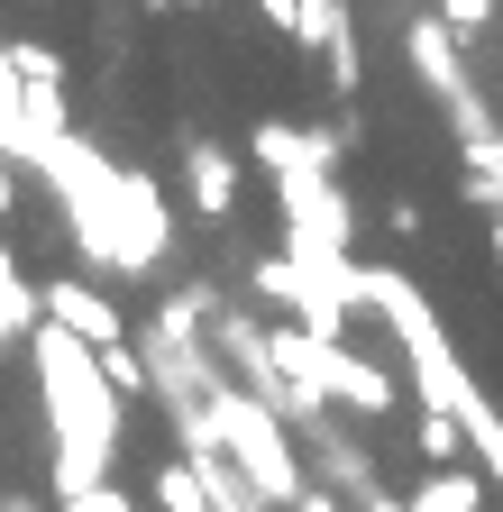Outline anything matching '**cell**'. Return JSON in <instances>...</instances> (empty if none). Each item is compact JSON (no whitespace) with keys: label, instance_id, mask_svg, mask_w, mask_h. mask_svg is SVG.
Masks as SVG:
<instances>
[{"label":"cell","instance_id":"6da1fadb","mask_svg":"<svg viewBox=\"0 0 503 512\" xmlns=\"http://www.w3.org/2000/svg\"><path fill=\"white\" fill-rule=\"evenodd\" d=\"M37 384H46V430H55V494H83L92 476H110L119 448V394L92 357V339H74L65 320H37Z\"/></svg>","mask_w":503,"mask_h":512},{"label":"cell","instance_id":"7a4b0ae2","mask_svg":"<svg viewBox=\"0 0 503 512\" xmlns=\"http://www.w3.org/2000/svg\"><path fill=\"white\" fill-rule=\"evenodd\" d=\"M202 412H211V439L229 448V467L247 476V494H257V503H330L321 485H302V458H293L275 403H257L247 384L211 375V384H202Z\"/></svg>","mask_w":503,"mask_h":512},{"label":"cell","instance_id":"3957f363","mask_svg":"<svg viewBox=\"0 0 503 512\" xmlns=\"http://www.w3.org/2000/svg\"><path fill=\"white\" fill-rule=\"evenodd\" d=\"M275 202H284V229H293L302 256H321V266L348 256V202H339V183L321 165H284L275 174Z\"/></svg>","mask_w":503,"mask_h":512},{"label":"cell","instance_id":"277c9868","mask_svg":"<svg viewBox=\"0 0 503 512\" xmlns=\"http://www.w3.org/2000/svg\"><path fill=\"white\" fill-rule=\"evenodd\" d=\"M403 46H412V74H421L439 101H449V128H458V147H467V138H485V128H494V110H485V92L467 83V64H458V37H449V19H421Z\"/></svg>","mask_w":503,"mask_h":512},{"label":"cell","instance_id":"5b68a950","mask_svg":"<svg viewBox=\"0 0 503 512\" xmlns=\"http://www.w3.org/2000/svg\"><path fill=\"white\" fill-rule=\"evenodd\" d=\"M110 211H119L129 275H156V256H165V238H174V220H165V202H156V183H147V174H119V183H110Z\"/></svg>","mask_w":503,"mask_h":512},{"label":"cell","instance_id":"8992f818","mask_svg":"<svg viewBox=\"0 0 503 512\" xmlns=\"http://www.w3.org/2000/svg\"><path fill=\"white\" fill-rule=\"evenodd\" d=\"M284 430H302L311 448H321V476H330V494H339V503H375V512H385V503H394L385 485H375V467L357 458V448H348V439H339V430H330L321 412H302V421H284Z\"/></svg>","mask_w":503,"mask_h":512},{"label":"cell","instance_id":"52a82bcc","mask_svg":"<svg viewBox=\"0 0 503 512\" xmlns=\"http://www.w3.org/2000/svg\"><path fill=\"white\" fill-rule=\"evenodd\" d=\"M37 302H46V320H65V330H74V339H92V348L129 330V320H119V302H110L101 284H83V275H65V284H46Z\"/></svg>","mask_w":503,"mask_h":512},{"label":"cell","instance_id":"ba28073f","mask_svg":"<svg viewBox=\"0 0 503 512\" xmlns=\"http://www.w3.org/2000/svg\"><path fill=\"white\" fill-rule=\"evenodd\" d=\"M339 147H348V128H284V119H266L257 128V165L266 174H284V165H339Z\"/></svg>","mask_w":503,"mask_h":512},{"label":"cell","instance_id":"9c48e42d","mask_svg":"<svg viewBox=\"0 0 503 512\" xmlns=\"http://www.w3.org/2000/svg\"><path fill=\"white\" fill-rule=\"evenodd\" d=\"M183 183H193V211H211V220H229L238 211V156L229 147H193V156H183Z\"/></svg>","mask_w":503,"mask_h":512},{"label":"cell","instance_id":"30bf717a","mask_svg":"<svg viewBox=\"0 0 503 512\" xmlns=\"http://www.w3.org/2000/svg\"><path fill=\"white\" fill-rule=\"evenodd\" d=\"M37 320H46V302H37V284L10 266V247H0V339H28L37 330Z\"/></svg>","mask_w":503,"mask_h":512},{"label":"cell","instance_id":"8fae6325","mask_svg":"<svg viewBox=\"0 0 503 512\" xmlns=\"http://www.w3.org/2000/svg\"><path fill=\"white\" fill-rule=\"evenodd\" d=\"M476 494H485V476H467V458H458V467H439L430 485H412V512H467Z\"/></svg>","mask_w":503,"mask_h":512},{"label":"cell","instance_id":"7c38bea8","mask_svg":"<svg viewBox=\"0 0 503 512\" xmlns=\"http://www.w3.org/2000/svg\"><path fill=\"white\" fill-rule=\"evenodd\" d=\"M467 192L485 211H503V138L485 128V138H467Z\"/></svg>","mask_w":503,"mask_h":512},{"label":"cell","instance_id":"4fadbf2b","mask_svg":"<svg viewBox=\"0 0 503 512\" xmlns=\"http://www.w3.org/2000/svg\"><path fill=\"white\" fill-rule=\"evenodd\" d=\"M284 37H302V46H330V37H348V0H293Z\"/></svg>","mask_w":503,"mask_h":512},{"label":"cell","instance_id":"5bb4252c","mask_svg":"<svg viewBox=\"0 0 503 512\" xmlns=\"http://www.w3.org/2000/svg\"><path fill=\"white\" fill-rule=\"evenodd\" d=\"M421 458H430V467H458V458H467V430H458L449 412H421Z\"/></svg>","mask_w":503,"mask_h":512},{"label":"cell","instance_id":"9a60e30c","mask_svg":"<svg viewBox=\"0 0 503 512\" xmlns=\"http://www.w3.org/2000/svg\"><path fill=\"white\" fill-rule=\"evenodd\" d=\"M156 503H183V512H202V503H211V476H202L193 458H183V467H165V476H156Z\"/></svg>","mask_w":503,"mask_h":512},{"label":"cell","instance_id":"2e32d148","mask_svg":"<svg viewBox=\"0 0 503 512\" xmlns=\"http://www.w3.org/2000/svg\"><path fill=\"white\" fill-rule=\"evenodd\" d=\"M321 55H330V83H339V92H357V83H366V55H357V37H330Z\"/></svg>","mask_w":503,"mask_h":512},{"label":"cell","instance_id":"e0dca14e","mask_svg":"<svg viewBox=\"0 0 503 512\" xmlns=\"http://www.w3.org/2000/svg\"><path fill=\"white\" fill-rule=\"evenodd\" d=\"M439 19H449V28H458V37H476V28H485V19H494V0H439Z\"/></svg>","mask_w":503,"mask_h":512},{"label":"cell","instance_id":"ac0fdd59","mask_svg":"<svg viewBox=\"0 0 503 512\" xmlns=\"http://www.w3.org/2000/svg\"><path fill=\"white\" fill-rule=\"evenodd\" d=\"M19 211V183H10V156H0V220Z\"/></svg>","mask_w":503,"mask_h":512},{"label":"cell","instance_id":"d6986e66","mask_svg":"<svg viewBox=\"0 0 503 512\" xmlns=\"http://www.w3.org/2000/svg\"><path fill=\"white\" fill-rule=\"evenodd\" d=\"M257 10H266V19H275V28H284V19H293V0H257Z\"/></svg>","mask_w":503,"mask_h":512},{"label":"cell","instance_id":"ffe728a7","mask_svg":"<svg viewBox=\"0 0 503 512\" xmlns=\"http://www.w3.org/2000/svg\"><path fill=\"white\" fill-rule=\"evenodd\" d=\"M494 266H503V211H494Z\"/></svg>","mask_w":503,"mask_h":512},{"label":"cell","instance_id":"44dd1931","mask_svg":"<svg viewBox=\"0 0 503 512\" xmlns=\"http://www.w3.org/2000/svg\"><path fill=\"white\" fill-rule=\"evenodd\" d=\"M147 10H165V0H147Z\"/></svg>","mask_w":503,"mask_h":512},{"label":"cell","instance_id":"7402d4cb","mask_svg":"<svg viewBox=\"0 0 503 512\" xmlns=\"http://www.w3.org/2000/svg\"><path fill=\"white\" fill-rule=\"evenodd\" d=\"M0 348H10V339H0Z\"/></svg>","mask_w":503,"mask_h":512}]
</instances>
